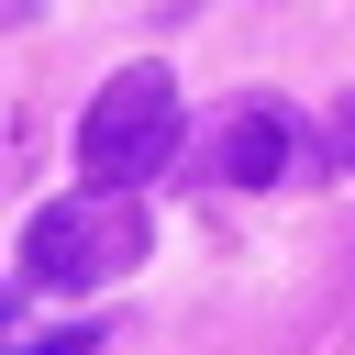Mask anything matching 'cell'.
<instances>
[{"label":"cell","instance_id":"obj_3","mask_svg":"<svg viewBox=\"0 0 355 355\" xmlns=\"http://www.w3.org/2000/svg\"><path fill=\"white\" fill-rule=\"evenodd\" d=\"M211 178H233V189H266V178H288V122H277V111H244V122L211 144Z\"/></svg>","mask_w":355,"mask_h":355},{"label":"cell","instance_id":"obj_2","mask_svg":"<svg viewBox=\"0 0 355 355\" xmlns=\"http://www.w3.org/2000/svg\"><path fill=\"white\" fill-rule=\"evenodd\" d=\"M178 155V78L166 67H122L100 100H89V122H78V178L89 189H133V178H155Z\"/></svg>","mask_w":355,"mask_h":355},{"label":"cell","instance_id":"obj_1","mask_svg":"<svg viewBox=\"0 0 355 355\" xmlns=\"http://www.w3.org/2000/svg\"><path fill=\"white\" fill-rule=\"evenodd\" d=\"M122 266H144V211H133V189H78V200H44V211L22 222V277H33V288H100V277H122Z\"/></svg>","mask_w":355,"mask_h":355},{"label":"cell","instance_id":"obj_5","mask_svg":"<svg viewBox=\"0 0 355 355\" xmlns=\"http://www.w3.org/2000/svg\"><path fill=\"white\" fill-rule=\"evenodd\" d=\"M322 144H333V166H355V89L333 100V122H322Z\"/></svg>","mask_w":355,"mask_h":355},{"label":"cell","instance_id":"obj_4","mask_svg":"<svg viewBox=\"0 0 355 355\" xmlns=\"http://www.w3.org/2000/svg\"><path fill=\"white\" fill-rule=\"evenodd\" d=\"M11 355H100V333H22Z\"/></svg>","mask_w":355,"mask_h":355}]
</instances>
